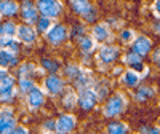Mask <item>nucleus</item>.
<instances>
[{
	"label": "nucleus",
	"instance_id": "obj_1",
	"mask_svg": "<svg viewBox=\"0 0 160 134\" xmlns=\"http://www.w3.org/2000/svg\"><path fill=\"white\" fill-rule=\"evenodd\" d=\"M127 107V99L122 93H115L114 96H111L106 102L104 109H102V113L106 118H115L118 117L120 113L123 112V109Z\"/></svg>",
	"mask_w": 160,
	"mask_h": 134
},
{
	"label": "nucleus",
	"instance_id": "obj_2",
	"mask_svg": "<svg viewBox=\"0 0 160 134\" xmlns=\"http://www.w3.org/2000/svg\"><path fill=\"white\" fill-rule=\"evenodd\" d=\"M35 7H37L38 13L42 16H47V18H51V19L59 18L62 10H64V7L59 0H37Z\"/></svg>",
	"mask_w": 160,
	"mask_h": 134
},
{
	"label": "nucleus",
	"instance_id": "obj_3",
	"mask_svg": "<svg viewBox=\"0 0 160 134\" xmlns=\"http://www.w3.org/2000/svg\"><path fill=\"white\" fill-rule=\"evenodd\" d=\"M66 88V83H64V78L59 77L58 74H50L45 82H43V89L47 94H50L51 98H56L59 94H62V91Z\"/></svg>",
	"mask_w": 160,
	"mask_h": 134
},
{
	"label": "nucleus",
	"instance_id": "obj_4",
	"mask_svg": "<svg viewBox=\"0 0 160 134\" xmlns=\"http://www.w3.org/2000/svg\"><path fill=\"white\" fill-rule=\"evenodd\" d=\"M96 102H98V96H96V91L93 89V86L77 91V105H80V109L91 110V109H95Z\"/></svg>",
	"mask_w": 160,
	"mask_h": 134
},
{
	"label": "nucleus",
	"instance_id": "obj_5",
	"mask_svg": "<svg viewBox=\"0 0 160 134\" xmlns=\"http://www.w3.org/2000/svg\"><path fill=\"white\" fill-rule=\"evenodd\" d=\"M68 34H69V31H68V27H66L64 24L55 22V24H51V27L47 31L45 37L48 40V43L56 46V45H61L64 40L68 38Z\"/></svg>",
	"mask_w": 160,
	"mask_h": 134
},
{
	"label": "nucleus",
	"instance_id": "obj_6",
	"mask_svg": "<svg viewBox=\"0 0 160 134\" xmlns=\"http://www.w3.org/2000/svg\"><path fill=\"white\" fill-rule=\"evenodd\" d=\"M15 83L16 80L13 75H5L0 82V102H10L13 101V98L16 96V91H15Z\"/></svg>",
	"mask_w": 160,
	"mask_h": 134
},
{
	"label": "nucleus",
	"instance_id": "obj_7",
	"mask_svg": "<svg viewBox=\"0 0 160 134\" xmlns=\"http://www.w3.org/2000/svg\"><path fill=\"white\" fill-rule=\"evenodd\" d=\"M120 56V50L114 45H102L99 50H98V55H96V59L101 65H109L112 64L117 58Z\"/></svg>",
	"mask_w": 160,
	"mask_h": 134
},
{
	"label": "nucleus",
	"instance_id": "obj_8",
	"mask_svg": "<svg viewBox=\"0 0 160 134\" xmlns=\"http://www.w3.org/2000/svg\"><path fill=\"white\" fill-rule=\"evenodd\" d=\"M77 126V118L72 113H62L56 120V132L59 134H68L72 132Z\"/></svg>",
	"mask_w": 160,
	"mask_h": 134
},
{
	"label": "nucleus",
	"instance_id": "obj_9",
	"mask_svg": "<svg viewBox=\"0 0 160 134\" xmlns=\"http://www.w3.org/2000/svg\"><path fill=\"white\" fill-rule=\"evenodd\" d=\"M26 96H28V107L31 110H38L45 104V91L38 86H34Z\"/></svg>",
	"mask_w": 160,
	"mask_h": 134
},
{
	"label": "nucleus",
	"instance_id": "obj_10",
	"mask_svg": "<svg viewBox=\"0 0 160 134\" xmlns=\"http://www.w3.org/2000/svg\"><path fill=\"white\" fill-rule=\"evenodd\" d=\"M16 37L19 42L26 43V45H32L35 40H37V31L32 27L31 24H21L18 26V29H16Z\"/></svg>",
	"mask_w": 160,
	"mask_h": 134
},
{
	"label": "nucleus",
	"instance_id": "obj_11",
	"mask_svg": "<svg viewBox=\"0 0 160 134\" xmlns=\"http://www.w3.org/2000/svg\"><path fill=\"white\" fill-rule=\"evenodd\" d=\"M38 10L37 7L31 2V0H24L22 2V7H21V18L26 24H35L37 19H38Z\"/></svg>",
	"mask_w": 160,
	"mask_h": 134
},
{
	"label": "nucleus",
	"instance_id": "obj_12",
	"mask_svg": "<svg viewBox=\"0 0 160 134\" xmlns=\"http://www.w3.org/2000/svg\"><path fill=\"white\" fill-rule=\"evenodd\" d=\"M91 37L95 38L96 42H99V43H108L109 40L112 38V32H111L109 24H106V22L95 24L93 29H91Z\"/></svg>",
	"mask_w": 160,
	"mask_h": 134
},
{
	"label": "nucleus",
	"instance_id": "obj_13",
	"mask_svg": "<svg viewBox=\"0 0 160 134\" xmlns=\"http://www.w3.org/2000/svg\"><path fill=\"white\" fill-rule=\"evenodd\" d=\"M152 48V42H151V38L148 37H144V35H139V37H135V40L131 42V50L138 53L139 56H146L148 53L151 51Z\"/></svg>",
	"mask_w": 160,
	"mask_h": 134
},
{
	"label": "nucleus",
	"instance_id": "obj_14",
	"mask_svg": "<svg viewBox=\"0 0 160 134\" xmlns=\"http://www.w3.org/2000/svg\"><path fill=\"white\" fill-rule=\"evenodd\" d=\"M72 85H74V88L78 91V89H83V88H91L93 85V74L90 72V70H82V74H80L74 82H72Z\"/></svg>",
	"mask_w": 160,
	"mask_h": 134
},
{
	"label": "nucleus",
	"instance_id": "obj_15",
	"mask_svg": "<svg viewBox=\"0 0 160 134\" xmlns=\"http://www.w3.org/2000/svg\"><path fill=\"white\" fill-rule=\"evenodd\" d=\"M96 40L93 38L91 35H82V37H78V48L82 53H85V55H91L93 51L96 50Z\"/></svg>",
	"mask_w": 160,
	"mask_h": 134
},
{
	"label": "nucleus",
	"instance_id": "obj_16",
	"mask_svg": "<svg viewBox=\"0 0 160 134\" xmlns=\"http://www.w3.org/2000/svg\"><path fill=\"white\" fill-rule=\"evenodd\" d=\"M120 82H122L125 86L128 88H136L141 82V77L136 70H133V69H128L122 74V78H120Z\"/></svg>",
	"mask_w": 160,
	"mask_h": 134
},
{
	"label": "nucleus",
	"instance_id": "obj_17",
	"mask_svg": "<svg viewBox=\"0 0 160 134\" xmlns=\"http://www.w3.org/2000/svg\"><path fill=\"white\" fill-rule=\"evenodd\" d=\"M18 64V58H16V53L10 51L8 48L7 50H0V67H8L11 65H16Z\"/></svg>",
	"mask_w": 160,
	"mask_h": 134
},
{
	"label": "nucleus",
	"instance_id": "obj_18",
	"mask_svg": "<svg viewBox=\"0 0 160 134\" xmlns=\"http://www.w3.org/2000/svg\"><path fill=\"white\" fill-rule=\"evenodd\" d=\"M62 105L66 109H74L77 105V91L74 88H64L62 91Z\"/></svg>",
	"mask_w": 160,
	"mask_h": 134
},
{
	"label": "nucleus",
	"instance_id": "obj_19",
	"mask_svg": "<svg viewBox=\"0 0 160 134\" xmlns=\"http://www.w3.org/2000/svg\"><path fill=\"white\" fill-rule=\"evenodd\" d=\"M71 8L78 16H83L93 8V5L90 3V0H71Z\"/></svg>",
	"mask_w": 160,
	"mask_h": 134
},
{
	"label": "nucleus",
	"instance_id": "obj_20",
	"mask_svg": "<svg viewBox=\"0 0 160 134\" xmlns=\"http://www.w3.org/2000/svg\"><path fill=\"white\" fill-rule=\"evenodd\" d=\"M16 126V120L13 115H0V134L13 132Z\"/></svg>",
	"mask_w": 160,
	"mask_h": 134
},
{
	"label": "nucleus",
	"instance_id": "obj_21",
	"mask_svg": "<svg viewBox=\"0 0 160 134\" xmlns=\"http://www.w3.org/2000/svg\"><path fill=\"white\" fill-rule=\"evenodd\" d=\"M82 70H83V69H82L80 65H77V64H68V65L64 67V70H62V72H64V77L72 83L74 80H75L80 74H82Z\"/></svg>",
	"mask_w": 160,
	"mask_h": 134
},
{
	"label": "nucleus",
	"instance_id": "obj_22",
	"mask_svg": "<svg viewBox=\"0 0 160 134\" xmlns=\"http://www.w3.org/2000/svg\"><path fill=\"white\" fill-rule=\"evenodd\" d=\"M51 24H53L51 18L38 16V19H37V22H35V31H37L38 34H47V31L51 27Z\"/></svg>",
	"mask_w": 160,
	"mask_h": 134
},
{
	"label": "nucleus",
	"instance_id": "obj_23",
	"mask_svg": "<svg viewBox=\"0 0 160 134\" xmlns=\"http://www.w3.org/2000/svg\"><path fill=\"white\" fill-rule=\"evenodd\" d=\"M18 11H19V5L16 2H13V0H5L3 10H2L0 15H3V16H15Z\"/></svg>",
	"mask_w": 160,
	"mask_h": 134
},
{
	"label": "nucleus",
	"instance_id": "obj_24",
	"mask_svg": "<svg viewBox=\"0 0 160 134\" xmlns=\"http://www.w3.org/2000/svg\"><path fill=\"white\" fill-rule=\"evenodd\" d=\"M128 131V126L123 122H111L108 125V132L109 134H125Z\"/></svg>",
	"mask_w": 160,
	"mask_h": 134
},
{
	"label": "nucleus",
	"instance_id": "obj_25",
	"mask_svg": "<svg viewBox=\"0 0 160 134\" xmlns=\"http://www.w3.org/2000/svg\"><path fill=\"white\" fill-rule=\"evenodd\" d=\"M42 67H43V70H47L48 74H56L59 70L61 64L58 61H55V59L45 58V59H42Z\"/></svg>",
	"mask_w": 160,
	"mask_h": 134
},
{
	"label": "nucleus",
	"instance_id": "obj_26",
	"mask_svg": "<svg viewBox=\"0 0 160 134\" xmlns=\"http://www.w3.org/2000/svg\"><path fill=\"white\" fill-rule=\"evenodd\" d=\"M152 96H154V89L149 88V86H142V88H139V89L136 91L135 99H136L138 102H144V101H148V99L152 98Z\"/></svg>",
	"mask_w": 160,
	"mask_h": 134
},
{
	"label": "nucleus",
	"instance_id": "obj_27",
	"mask_svg": "<svg viewBox=\"0 0 160 134\" xmlns=\"http://www.w3.org/2000/svg\"><path fill=\"white\" fill-rule=\"evenodd\" d=\"M18 86H19V91H21V93L28 94V93H29L35 85H34V80H32L31 77H21L19 82H18Z\"/></svg>",
	"mask_w": 160,
	"mask_h": 134
},
{
	"label": "nucleus",
	"instance_id": "obj_28",
	"mask_svg": "<svg viewBox=\"0 0 160 134\" xmlns=\"http://www.w3.org/2000/svg\"><path fill=\"white\" fill-rule=\"evenodd\" d=\"M34 72H35V65L31 64V62H24V64L19 65L18 77H19V78H21V77H31V78H32Z\"/></svg>",
	"mask_w": 160,
	"mask_h": 134
},
{
	"label": "nucleus",
	"instance_id": "obj_29",
	"mask_svg": "<svg viewBox=\"0 0 160 134\" xmlns=\"http://www.w3.org/2000/svg\"><path fill=\"white\" fill-rule=\"evenodd\" d=\"M16 29H18V26L13 21H5L2 24V34L7 35V37H15L16 35Z\"/></svg>",
	"mask_w": 160,
	"mask_h": 134
},
{
	"label": "nucleus",
	"instance_id": "obj_30",
	"mask_svg": "<svg viewBox=\"0 0 160 134\" xmlns=\"http://www.w3.org/2000/svg\"><path fill=\"white\" fill-rule=\"evenodd\" d=\"M95 91H96V96H98V101L104 99L106 96L109 94V86L106 85L104 82H99L96 86H95Z\"/></svg>",
	"mask_w": 160,
	"mask_h": 134
},
{
	"label": "nucleus",
	"instance_id": "obj_31",
	"mask_svg": "<svg viewBox=\"0 0 160 134\" xmlns=\"http://www.w3.org/2000/svg\"><path fill=\"white\" fill-rule=\"evenodd\" d=\"M141 58L142 56H139L138 53H135V51H130V53H127V55L123 56V61H125V64H128V65H131V64H136V62H139L141 61Z\"/></svg>",
	"mask_w": 160,
	"mask_h": 134
},
{
	"label": "nucleus",
	"instance_id": "obj_32",
	"mask_svg": "<svg viewBox=\"0 0 160 134\" xmlns=\"http://www.w3.org/2000/svg\"><path fill=\"white\" fill-rule=\"evenodd\" d=\"M120 40H122V42H125V43H131L133 40H135V32H133L131 29L122 31V32H120Z\"/></svg>",
	"mask_w": 160,
	"mask_h": 134
},
{
	"label": "nucleus",
	"instance_id": "obj_33",
	"mask_svg": "<svg viewBox=\"0 0 160 134\" xmlns=\"http://www.w3.org/2000/svg\"><path fill=\"white\" fill-rule=\"evenodd\" d=\"M42 131L55 132L56 131V120H45L43 125H42Z\"/></svg>",
	"mask_w": 160,
	"mask_h": 134
},
{
	"label": "nucleus",
	"instance_id": "obj_34",
	"mask_svg": "<svg viewBox=\"0 0 160 134\" xmlns=\"http://www.w3.org/2000/svg\"><path fill=\"white\" fill-rule=\"evenodd\" d=\"M5 46H7L10 51H13V53H18V51H19V42H16V40H13V37H8L7 43H5Z\"/></svg>",
	"mask_w": 160,
	"mask_h": 134
},
{
	"label": "nucleus",
	"instance_id": "obj_35",
	"mask_svg": "<svg viewBox=\"0 0 160 134\" xmlns=\"http://www.w3.org/2000/svg\"><path fill=\"white\" fill-rule=\"evenodd\" d=\"M71 32H72V37H77L78 38V37H82L85 34V27H83V26H80V24H74Z\"/></svg>",
	"mask_w": 160,
	"mask_h": 134
},
{
	"label": "nucleus",
	"instance_id": "obj_36",
	"mask_svg": "<svg viewBox=\"0 0 160 134\" xmlns=\"http://www.w3.org/2000/svg\"><path fill=\"white\" fill-rule=\"evenodd\" d=\"M82 18H83L85 22H95V21H96V10L91 8V10L87 13V15H83Z\"/></svg>",
	"mask_w": 160,
	"mask_h": 134
},
{
	"label": "nucleus",
	"instance_id": "obj_37",
	"mask_svg": "<svg viewBox=\"0 0 160 134\" xmlns=\"http://www.w3.org/2000/svg\"><path fill=\"white\" fill-rule=\"evenodd\" d=\"M130 69H133V70H136V72L139 74L141 70H146V67H144V65H142V62L139 61V62H136V64H131V65H130Z\"/></svg>",
	"mask_w": 160,
	"mask_h": 134
},
{
	"label": "nucleus",
	"instance_id": "obj_38",
	"mask_svg": "<svg viewBox=\"0 0 160 134\" xmlns=\"http://www.w3.org/2000/svg\"><path fill=\"white\" fill-rule=\"evenodd\" d=\"M152 61H154L157 65H160V48H157V50L154 51V55H152Z\"/></svg>",
	"mask_w": 160,
	"mask_h": 134
},
{
	"label": "nucleus",
	"instance_id": "obj_39",
	"mask_svg": "<svg viewBox=\"0 0 160 134\" xmlns=\"http://www.w3.org/2000/svg\"><path fill=\"white\" fill-rule=\"evenodd\" d=\"M154 13L160 18V0H154Z\"/></svg>",
	"mask_w": 160,
	"mask_h": 134
},
{
	"label": "nucleus",
	"instance_id": "obj_40",
	"mask_svg": "<svg viewBox=\"0 0 160 134\" xmlns=\"http://www.w3.org/2000/svg\"><path fill=\"white\" fill-rule=\"evenodd\" d=\"M141 132H152V134H158L160 132V129L158 128H141Z\"/></svg>",
	"mask_w": 160,
	"mask_h": 134
},
{
	"label": "nucleus",
	"instance_id": "obj_41",
	"mask_svg": "<svg viewBox=\"0 0 160 134\" xmlns=\"http://www.w3.org/2000/svg\"><path fill=\"white\" fill-rule=\"evenodd\" d=\"M13 132H28V128H24V126H15V129H13Z\"/></svg>",
	"mask_w": 160,
	"mask_h": 134
},
{
	"label": "nucleus",
	"instance_id": "obj_42",
	"mask_svg": "<svg viewBox=\"0 0 160 134\" xmlns=\"http://www.w3.org/2000/svg\"><path fill=\"white\" fill-rule=\"evenodd\" d=\"M8 72H7V69H5V67H0V82H2V78L7 75Z\"/></svg>",
	"mask_w": 160,
	"mask_h": 134
},
{
	"label": "nucleus",
	"instance_id": "obj_43",
	"mask_svg": "<svg viewBox=\"0 0 160 134\" xmlns=\"http://www.w3.org/2000/svg\"><path fill=\"white\" fill-rule=\"evenodd\" d=\"M154 31H155V32H158V34H160V21H158V22H155V24H154Z\"/></svg>",
	"mask_w": 160,
	"mask_h": 134
},
{
	"label": "nucleus",
	"instance_id": "obj_44",
	"mask_svg": "<svg viewBox=\"0 0 160 134\" xmlns=\"http://www.w3.org/2000/svg\"><path fill=\"white\" fill-rule=\"evenodd\" d=\"M3 5H5V0H0V13H2V10H3Z\"/></svg>",
	"mask_w": 160,
	"mask_h": 134
},
{
	"label": "nucleus",
	"instance_id": "obj_45",
	"mask_svg": "<svg viewBox=\"0 0 160 134\" xmlns=\"http://www.w3.org/2000/svg\"><path fill=\"white\" fill-rule=\"evenodd\" d=\"M0 34H2V24H0Z\"/></svg>",
	"mask_w": 160,
	"mask_h": 134
},
{
	"label": "nucleus",
	"instance_id": "obj_46",
	"mask_svg": "<svg viewBox=\"0 0 160 134\" xmlns=\"http://www.w3.org/2000/svg\"><path fill=\"white\" fill-rule=\"evenodd\" d=\"M0 115H2V110H0Z\"/></svg>",
	"mask_w": 160,
	"mask_h": 134
},
{
	"label": "nucleus",
	"instance_id": "obj_47",
	"mask_svg": "<svg viewBox=\"0 0 160 134\" xmlns=\"http://www.w3.org/2000/svg\"><path fill=\"white\" fill-rule=\"evenodd\" d=\"M0 50H2V45H0Z\"/></svg>",
	"mask_w": 160,
	"mask_h": 134
}]
</instances>
